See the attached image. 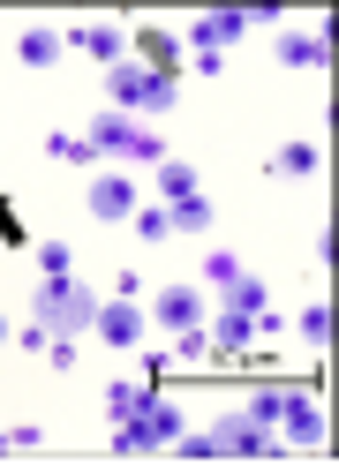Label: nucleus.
Returning a JSON list of instances; mask_svg holds the SVG:
<instances>
[{"mask_svg": "<svg viewBox=\"0 0 339 466\" xmlns=\"http://www.w3.org/2000/svg\"><path fill=\"white\" fill-rule=\"evenodd\" d=\"M38 264H46V279H68V248H61V241H46V248H38Z\"/></svg>", "mask_w": 339, "mask_h": 466, "instance_id": "25", "label": "nucleus"}, {"mask_svg": "<svg viewBox=\"0 0 339 466\" xmlns=\"http://www.w3.org/2000/svg\"><path fill=\"white\" fill-rule=\"evenodd\" d=\"M211 451H219V459H272L279 444L264 436V421H249V414H226V421L211 429Z\"/></svg>", "mask_w": 339, "mask_h": 466, "instance_id": "4", "label": "nucleus"}, {"mask_svg": "<svg viewBox=\"0 0 339 466\" xmlns=\"http://www.w3.org/2000/svg\"><path fill=\"white\" fill-rule=\"evenodd\" d=\"M136 233H144V241H174V218L166 211H136Z\"/></svg>", "mask_w": 339, "mask_h": 466, "instance_id": "24", "label": "nucleus"}, {"mask_svg": "<svg viewBox=\"0 0 339 466\" xmlns=\"http://www.w3.org/2000/svg\"><path fill=\"white\" fill-rule=\"evenodd\" d=\"M8 451H15V444H8V436H0V459H8Z\"/></svg>", "mask_w": 339, "mask_h": 466, "instance_id": "28", "label": "nucleus"}, {"mask_svg": "<svg viewBox=\"0 0 339 466\" xmlns=\"http://www.w3.org/2000/svg\"><path fill=\"white\" fill-rule=\"evenodd\" d=\"M204 279H211V286H219V294H226V286H234V279H241V264H234V256H226V248H211V256H204Z\"/></svg>", "mask_w": 339, "mask_h": 466, "instance_id": "22", "label": "nucleus"}, {"mask_svg": "<svg viewBox=\"0 0 339 466\" xmlns=\"http://www.w3.org/2000/svg\"><path fill=\"white\" fill-rule=\"evenodd\" d=\"M91 324H98V339H106V346H121V354H128V346L144 339V309H136V301H98Z\"/></svg>", "mask_w": 339, "mask_h": 466, "instance_id": "6", "label": "nucleus"}, {"mask_svg": "<svg viewBox=\"0 0 339 466\" xmlns=\"http://www.w3.org/2000/svg\"><path fill=\"white\" fill-rule=\"evenodd\" d=\"M302 339H309V346H324V339H332V309H324V301H309V309H302Z\"/></svg>", "mask_w": 339, "mask_h": 466, "instance_id": "21", "label": "nucleus"}, {"mask_svg": "<svg viewBox=\"0 0 339 466\" xmlns=\"http://www.w3.org/2000/svg\"><path fill=\"white\" fill-rule=\"evenodd\" d=\"M159 196H166V203L196 196V166H189V158H159Z\"/></svg>", "mask_w": 339, "mask_h": 466, "instance_id": "15", "label": "nucleus"}, {"mask_svg": "<svg viewBox=\"0 0 339 466\" xmlns=\"http://www.w3.org/2000/svg\"><path fill=\"white\" fill-rule=\"evenodd\" d=\"M0 241H23V233H15V211H8V203H0Z\"/></svg>", "mask_w": 339, "mask_h": 466, "instance_id": "26", "label": "nucleus"}, {"mask_svg": "<svg viewBox=\"0 0 339 466\" xmlns=\"http://www.w3.org/2000/svg\"><path fill=\"white\" fill-rule=\"evenodd\" d=\"M68 38L91 53V61H106V68H113V61H128V53H121V31H106V23H83V31H68Z\"/></svg>", "mask_w": 339, "mask_h": 466, "instance_id": "12", "label": "nucleus"}, {"mask_svg": "<svg viewBox=\"0 0 339 466\" xmlns=\"http://www.w3.org/2000/svg\"><path fill=\"white\" fill-rule=\"evenodd\" d=\"M8 339H15V324H8V316H0V346H8Z\"/></svg>", "mask_w": 339, "mask_h": 466, "instance_id": "27", "label": "nucleus"}, {"mask_svg": "<svg viewBox=\"0 0 339 466\" xmlns=\"http://www.w3.org/2000/svg\"><path fill=\"white\" fill-rule=\"evenodd\" d=\"M91 151H98V158H136V166H159V158H166L159 136L136 128L128 113H98V121H91Z\"/></svg>", "mask_w": 339, "mask_h": 466, "instance_id": "3", "label": "nucleus"}, {"mask_svg": "<svg viewBox=\"0 0 339 466\" xmlns=\"http://www.w3.org/2000/svg\"><path fill=\"white\" fill-rule=\"evenodd\" d=\"M249 339H257V316H234V309H226V316H219V339H211V361H241Z\"/></svg>", "mask_w": 339, "mask_h": 466, "instance_id": "10", "label": "nucleus"}, {"mask_svg": "<svg viewBox=\"0 0 339 466\" xmlns=\"http://www.w3.org/2000/svg\"><path fill=\"white\" fill-rule=\"evenodd\" d=\"M91 316H98V294H91V286H76V279H46L38 294H31V324L53 331V339H76Z\"/></svg>", "mask_w": 339, "mask_h": 466, "instance_id": "1", "label": "nucleus"}, {"mask_svg": "<svg viewBox=\"0 0 339 466\" xmlns=\"http://www.w3.org/2000/svg\"><path fill=\"white\" fill-rule=\"evenodd\" d=\"M279 421H287V436H294V444H317V436H324V414H317V399H309V391H287Z\"/></svg>", "mask_w": 339, "mask_h": 466, "instance_id": "9", "label": "nucleus"}, {"mask_svg": "<svg viewBox=\"0 0 339 466\" xmlns=\"http://www.w3.org/2000/svg\"><path fill=\"white\" fill-rule=\"evenodd\" d=\"M91 218H106V226L136 218V181H128V173H98V181H91Z\"/></svg>", "mask_w": 339, "mask_h": 466, "instance_id": "5", "label": "nucleus"}, {"mask_svg": "<svg viewBox=\"0 0 339 466\" xmlns=\"http://www.w3.org/2000/svg\"><path fill=\"white\" fill-rule=\"evenodd\" d=\"M46 151H53V158H68V166H91V158H98V151H91V136H53Z\"/></svg>", "mask_w": 339, "mask_h": 466, "instance_id": "20", "label": "nucleus"}, {"mask_svg": "<svg viewBox=\"0 0 339 466\" xmlns=\"http://www.w3.org/2000/svg\"><path fill=\"white\" fill-rule=\"evenodd\" d=\"M113 451H121V459H136V451H151V436L136 429V421H113Z\"/></svg>", "mask_w": 339, "mask_h": 466, "instance_id": "23", "label": "nucleus"}, {"mask_svg": "<svg viewBox=\"0 0 339 466\" xmlns=\"http://www.w3.org/2000/svg\"><path fill=\"white\" fill-rule=\"evenodd\" d=\"M166 218H174V233H204L211 226V203L204 196H181V203H166Z\"/></svg>", "mask_w": 339, "mask_h": 466, "instance_id": "18", "label": "nucleus"}, {"mask_svg": "<svg viewBox=\"0 0 339 466\" xmlns=\"http://www.w3.org/2000/svg\"><path fill=\"white\" fill-rule=\"evenodd\" d=\"M136 53H144V61H151V76H159V83H174V68H181V53H174V38H159V31H144V38H136Z\"/></svg>", "mask_w": 339, "mask_h": 466, "instance_id": "14", "label": "nucleus"}, {"mask_svg": "<svg viewBox=\"0 0 339 466\" xmlns=\"http://www.w3.org/2000/svg\"><path fill=\"white\" fill-rule=\"evenodd\" d=\"M272 173H287V181H309V173H317V143H287V151L272 158Z\"/></svg>", "mask_w": 339, "mask_h": 466, "instance_id": "17", "label": "nucleus"}, {"mask_svg": "<svg viewBox=\"0 0 339 466\" xmlns=\"http://www.w3.org/2000/svg\"><path fill=\"white\" fill-rule=\"evenodd\" d=\"M151 316L166 331H196V324H204V294H196V286H166V294L151 301Z\"/></svg>", "mask_w": 339, "mask_h": 466, "instance_id": "7", "label": "nucleus"}, {"mask_svg": "<svg viewBox=\"0 0 339 466\" xmlns=\"http://www.w3.org/2000/svg\"><path fill=\"white\" fill-rule=\"evenodd\" d=\"M128 421L144 429V436H151V451H159V444H174V436H181V406H166L159 391H144V406H136Z\"/></svg>", "mask_w": 339, "mask_h": 466, "instance_id": "8", "label": "nucleus"}, {"mask_svg": "<svg viewBox=\"0 0 339 466\" xmlns=\"http://www.w3.org/2000/svg\"><path fill=\"white\" fill-rule=\"evenodd\" d=\"M279 61H287V68H324L332 46H324V31H287V38H279Z\"/></svg>", "mask_w": 339, "mask_h": 466, "instance_id": "11", "label": "nucleus"}, {"mask_svg": "<svg viewBox=\"0 0 339 466\" xmlns=\"http://www.w3.org/2000/svg\"><path fill=\"white\" fill-rule=\"evenodd\" d=\"M219 301H226V309H234V316H264V279H249V271H241V279H234V286H226V294H219Z\"/></svg>", "mask_w": 339, "mask_h": 466, "instance_id": "16", "label": "nucleus"}, {"mask_svg": "<svg viewBox=\"0 0 339 466\" xmlns=\"http://www.w3.org/2000/svg\"><path fill=\"white\" fill-rule=\"evenodd\" d=\"M136 406H144V384H121V376H113V391H106V414H113V421H128Z\"/></svg>", "mask_w": 339, "mask_h": 466, "instance_id": "19", "label": "nucleus"}, {"mask_svg": "<svg viewBox=\"0 0 339 466\" xmlns=\"http://www.w3.org/2000/svg\"><path fill=\"white\" fill-rule=\"evenodd\" d=\"M106 91H113V113H166L174 106V83H159L151 68H136V61H113Z\"/></svg>", "mask_w": 339, "mask_h": 466, "instance_id": "2", "label": "nucleus"}, {"mask_svg": "<svg viewBox=\"0 0 339 466\" xmlns=\"http://www.w3.org/2000/svg\"><path fill=\"white\" fill-rule=\"evenodd\" d=\"M15 61L23 68H53V61H61V38H53V31H23L15 38Z\"/></svg>", "mask_w": 339, "mask_h": 466, "instance_id": "13", "label": "nucleus"}]
</instances>
